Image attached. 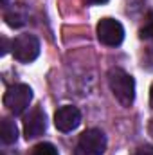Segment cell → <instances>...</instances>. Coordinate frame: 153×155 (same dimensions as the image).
<instances>
[{
    "mask_svg": "<svg viewBox=\"0 0 153 155\" xmlns=\"http://www.w3.org/2000/svg\"><path fill=\"white\" fill-rule=\"evenodd\" d=\"M108 85L114 97L122 105L130 107L135 99V79L122 69H112L108 72Z\"/></svg>",
    "mask_w": 153,
    "mask_h": 155,
    "instance_id": "1",
    "label": "cell"
},
{
    "mask_svg": "<svg viewBox=\"0 0 153 155\" xmlns=\"http://www.w3.org/2000/svg\"><path fill=\"white\" fill-rule=\"evenodd\" d=\"M33 99V90L29 85L24 83H16L13 87L7 88V92L4 94V107L13 114V116H20L29 108V103Z\"/></svg>",
    "mask_w": 153,
    "mask_h": 155,
    "instance_id": "2",
    "label": "cell"
},
{
    "mask_svg": "<svg viewBox=\"0 0 153 155\" xmlns=\"http://www.w3.org/2000/svg\"><path fill=\"white\" fill-rule=\"evenodd\" d=\"M11 49H13V56L15 60L22 61V63H29V61H34L40 54V41L34 35H20L13 40L11 43Z\"/></svg>",
    "mask_w": 153,
    "mask_h": 155,
    "instance_id": "3",
    "label": "cell"
},
{
    "mask_svg": "<svg viewBox=\"0 0 153 155\" xmlns=\"http://www.w3.org/2000/svg\"><path fill=\"white\" fill-rule=\"evenodd\" d=\"M97 40L103 45L117 47L124 40V27L114 18H103L97 24Z\"/></svg>",
    "mask_w": 153,
    "mask_h": 155,
    "instance_id": "4",
    "label": "cell"
},
{
    "mask_svg": "<svg viewBox=\"0 0 153 155\" xmlns=\"http://www.w3.org/2000/svg\"><path fill=\"white\" fill-rule=\"evenodd\" d=\"M77 146L86 155H103L106 150V137L99 128H90L79 135Z\"/></svg>",
    "mask_w": 153,
    "mask_h": 155,
    "instance_id": "5",
    "label": "cell"
},
{
    "mask_svg": "<svg viewBox=\"0 0 153 155\" xmlns=\"http://www.w3.org/2000/svg\"><path fill=\"white\" fill-rule=\"evenodd\" d=\"M79 123H81V112L77 110V107L72 105H65L58 108L54 114V124L60 132H72L79 126Z\"/></svg>",
    "mask_w": 153,
    "mask_h": 155,
    "instance_id": "6",
    "label": "cell"
},
{
    "mask_svg": "<svg viewBox=\"0 0 153 155\" xmlns=\"http://www.w3.org/2000/svg\"><path fill=\"white\" fill-rule=\"evenodd\" d=\"M47 128V117H45V112L36 107L33 108L27 116L24 117V135L25 139H36L40 137Z\"/></svg>",
    "mask_w": 153,
    "mask_h": 155,
    "instance_id": "7",
    "label": "cell"
},
{
    "mask_svg": "<svg viewBox=\"0 0 153 155\" xmlns=\"http://www.w3.org/2000/svg\"><path fill=\"white\" fill-rule=\"evenodd\" d=\"M4 18L7 22V25H11V27H22L27 22V7L22 2H16V4H13L5 11Z\"/></svg>",
    "mask_w": 153,
    "mask_h": 155,
    "instance_id": "8",
    "label": "cell"
},
{
    "mask_svg": "<svg viewBox=\"0 0 153 155\" xmlns=\"http://www.w3.org/2000/svg\"><path fill=\"white\" fill-rule=\"evenodd\" d=\"M0 137H2V143H4V144H13V143H16V139H18V128H16L15 121H11L9 117H4V119H2V124H0Z\"/></svg>",
    "mask_w": 153,
    "mask_h": 155,
    "instance_id": "9",
    "label": "cell"
},
{
    "mask_svg": "<svg viewBox=\"0 0 153 155\" xmlns=\"http://www.w3.org/2000/svg\"><path fill=\"white\" fill-rule=\"evenodd\" d=\"M139 35H141L142 40H150V41H153V11H150V13L146 15L144 24H142Z\"/></svg>",
    "mask_w": 153,
    "mask_h": 155,
    "instance_id": "10",
    "label": "cell"
},
{
    "mask_svg": "<svg viewBox=\"0 0 153 155\" xmlns=\"http://www.w3.org/2000/svg\"><path fill=\"white\" fill-rule=\"evenodd\" d=\"M31 155H58V150L50 143H40V144H36L33 148Z\"/></svg>",
    "mask_w": 153,
    "mask_h": 155,
    "instance_id": "11",
    "label": "cell"
},
{
    "mask_svg": "<svg viewBox=\"0 0 153 155\" xmlns=\"http://www.w3.org/2000/svg\"><path fill=\"white\" fill-rule=\"evenodd\" d=\"M133 155H153V146L151 144H144V146L137 148Z\"/></svg>",
    "mask_w": 153,
    "mask_h": 155,
    "instance_id": "12",
    "label": "cell"
},
{
    "mask_svg": "<svg viewBox=\"0 0 153 155\" xmlns=\"http://www.w3.org/2000/svg\"><path fill=\"white\" fill-rule=\"evenodd\" d=\"M86 4H105V2H108V0H85Z\"/></svg>",
    "mask_w": 153,
    "mask_h": 155,
    "instance_id": "13",
    "label": "cell"
},
{
    "mask_svg": "<svg viewBox=\"0 0 153 155\" xmlns=\"http://www.w3.org/2000/svg\"><path fill=\"white\" fill-rule=\"evenodd\" d=\"M150 105L153 107V85H151V88H150Z\"/></svg>",
    "mask_w": 153,
    "mask_h": 155,
    "instance_id": "14",
    "label": "cell"
},
{
    "mask_svg": "<svg viewBox=\"0 0 153 155\" xmlns=\"http://www.w3.org/2000/svg\"><path fill=\"white\" fill-rule=\"evenodd\" d=\"M148 130H150V135L153 137V119H151V123H150V126H148Z\"/></svg>",
    "mask_w": 153,
    "mask_h": 155,
    "instance_id": "15",
    "label": "cell"
}]
</instances>
